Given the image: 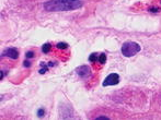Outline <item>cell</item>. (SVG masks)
<instances>
[{
	"instance_id": "277c9868",
	"label": "cell",
	"mask_w": 161,
	"mask_h": 120,
	"mask_svg": "<svg viewBox=\"0 0 161 120\" xmlns=\"http://www.w3.org/2000/svg\"><path fill=\"white\" fill-rule=\"evenodd\" d=\"M76 72H77V74L80 78H83V79L88 78L91 74V70H90V68H89L88 65H81V67H79V68H77Z\"/></svg>"
},
{
	"instance_id": "ba28073f",
	"label": "cell",
	"mask_w": 161,
	"mask_h": 120,
	"mask_svg": "<svg viewBox=\"0 0 161 120\" xmlns=\"http://www.w3.org/2000/svg\"><path fill=\"white\" fill-rule=\"evenodd\" d=\"M98 59H99V57L97 56V54H95V52H94V54H91V55H90V57H89V61H91V62H93V63L98 62Z\"/></svg>"
},
{
	"instance_id": "9a60e30c",
	"label": "cell",
	"mask_w": 161,
	"mask_h": 120,
	"mask_svg": "<svg viewBox=\"0 0 161 120\" xmlns=\"http://www.w3.org/2000/svg\"><path fill=\"white\" fill-rule=\"evenodd\" d=\"M2 79H3V71L1 70V80H2Z\"/></svg>"
},
{
	"instance_id": "5b68a950",
	"label": "cell",
	"mask_w": 161,
	"mask_h": 120,
	"mask_svg": "<svg viewBox=\"0 0 161 120\" xmlns=\"http://www.w3.org/2000/svg\"><path fill=\"white\" fill-rule=\"evenodd\" d=\"M2 56H7L11 59H18L19 58V52L15 48H7V49H5Z\"/></svg>"
},
{
	"instance_id": "8992f818",
	"label": "cell",
	"mask_w": 161,
	"mask_h": 120,
	"mask_svg": "<svg viewBox=\"0 0 161 120\" xmlns=\"http://www.w3.org/2000/svg\"><path fill=\"white\" fill-rule=\"evenodd\" d=\"M50 49H52V45H50L49 43H47V44H44V45H43V47H42V51H43L44 54H48L49 51H50Z\"/></svg>"
},
{
	"instance_id": "7c38bea8",
	"label": "cell",
	"mask_w": 161,
	"mask_h": 120,
	"mask_svg": "<svg viewBox=\"0 0 161 120\" xmlns=\"http://www.w3.org/2000/svg\"><path fill=\"white\" fill-rule=\"evenodd\" d=\"M23 65H24L25 68H29L30 65H31V62H30V61H28V60H25L24 63H23Z\"/></svg>"
},
{
	"instance_id": "2e32d148",
	"label": "cell",
	"mask_w": 161,
	"mask_h": 120,
	"mask_svg": "<svg viewBox=\"0 0 161 120\" xmlns=\"http://www.w3.org/2000/svg\"><path fill=\"white\" fill-rule=\"evenodd\" d=\"M160 2H161V1H160Z\"/></svg>"
},
{
	"instance_id": "7a4b0ae2",
	"label": "cell",
	"mask_w": 161,
	"mask_h": 120,
	"mask_svg": "<svg viewBox=\"0 0 161 120\" xmlns=\"http://www.w3.org/2000/svg\"><path fill=\"white\" fill-rule=\"evenodd\" d=\"M140 46L137 43L134 42H126L124 43V45L122 46V54L125 57H133L134 55H136L137 52L140 51Z\"/></svg>"
},
{
	"instance_id": "9c48e42d",
	"label": "cell",
	"mask_w": 161,
	"mask_h": 120,
	"mask_svg": "<svg viewBox=\"0 0 161 120\" xmlns=\"http://www.w3.org/2000/svg\"><path fill=\"white\" fill-rule=\"evenodd\" d=\"M56 47H57V49H67V48H68V45H67L66 43H58V44L56 45Z\"/></svg>"
},
{
	"instance_id": "30bf717a",
	"label": "cell",
	"mask_w": 161,
	"mask_h": 120,
	"mask_svg": "<svg viewBox=\"0 0 161 120\" xmlns=\"http://www.w3.org/2000/svg\"><path fill=\"white\" fill-rule=\"evenodd\" d=\"M25 56H26V58H33V57H34V52H33V51H28V52L25 54Z\"/></svg>"
},
{
	"instance_id": "3957f363",
	"label": "cell",
	"mask_w": 161,
	"mask_h": 120,
	"mask_svg": "<svg viewBox=\"0 0 161 120\" xmlns=\"http://www.w3.org/2000/svg\"><path fill=\"white\" fill-rule=\"evenodd\" d=\"M120 82V76L116 73H111L105 78L103 81V86H111V85H116Z\"/></svg>"
},
{
	"instance_id": "5bb4252c",
	"label": "cell",
	"mask_w": 161,
	"mask_h": 120,
	"mask_svg": "<svg viewBox=\"0 0 161 120\" xmlns=\"http://www.w3.org/2000/svg\"><path fill=\"white\" fill-rule=\"evenodd\" d=\"M149 11H151V12H159V9H158V8H156V7H155V8H150V10Z\"/></svg>"
},
{
	"instance_id": "4fadbf2b",
	"label": "cell",
	"mask_w": 161,
	"mask_h": 120,
	"mask_svg": "<svg viewBox=\"0 0 161 120\" xmlns=\"http://www.w3.org/2000/svg\"><path fill=\"white\" fill-rule=\"evenodd\" d=\"M97 119L98 120H108L110 119V118H107V117H105V116H100V117H98V118H97Z\"/></svg>"
},
{
	"instance_id": "52a82bcc",
	"label": "cell",
	"mask_w": 161,
	"mask_h": 120,
	"mask_svg": "<svg viewBox=\"0 0 161 120\" xmlns=\"http://www.w3.org/2000/svg\"><path fill=\"white\" fill-rule=\"evenodd\" d=\"M98 62L99 65H104L105 62H106V56H105V54H101V55L99 56V59H98Z\"/></svg>"
},
{
	"instance_id": "8fae6325",
	"label": "cell",
	"mask_w": 161,
	"mask_h": 120,
	"mask_svg": "<svg viewBox=\"0 0 161 120\" xmlns=\"http://www.w3.org/2000/svg\"><path fill=\"white\" fill-rule=\"evenodd\" d=\"M44 114H45L44 109H39V111H37V116H39V117H43Z\"/></svg>"
},
{
	"instance_id": "6da1fadb",
	"label": "cell",
	"mask_w": 161,
	"mask_h": 120,
	"mask_svg": "<svg viewBox=\"0 0 161 120\" xmlns=\"http://www.w3.org/2000/svg\"><path fill=\"white\" fill-rule=\"evenodd\" d=\"M82 5V0H49L44 3V9L49 12L71 11L80 9Z\"/></svg>"
}]
</instances>
